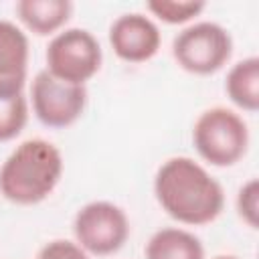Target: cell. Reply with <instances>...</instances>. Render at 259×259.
Masks as SVG:
<instances>
[{"instance_id":"cell-1","label":"cell","mask_w":259,"mask_h":259,"mask_svg":"<svg viewBox=\"0 0 259 259\" xmlns=\"http://www.w3.org/2000/svg\"><path fill=\"white\" fill-rule=\"evenodd\" d=\"M154 196L170 219L186 227L210 225L225 208L221 182L188 156H172L158 166Z\"/></svg>"},{"instance_id":"cell-2","label":"cell","mask_w":259,"mask_h":259,"mask_svg":"<svg viewBox=\"0 0 259 259\" xmlns=\"http://www.w3.org/2000/svg\"><path fill=\"white\" fill-rule=\"evenodd\" d=\"M63 170V154L53 142L45 138L24 140L0 166V194L12 204H38L53 194Z\"/></svg>"},{"instance_id":"cell-3","label":"cell","mask_w":259,"mask_h":259,"mask_svg":"<svg viewBox=\"0 0 259 259\" xmlns=\"http://www.w3.org/2000/svg\"><path fill=\"white\" fill-rule=\"evenodd\" d=\"M196 154L210 166H235L249 150V125L231 107L214 105L204 109L192 125Z\"/></svg>"},{"instance_id":"cell-4","label":"cell","mask_w":259,"mask_h":259,"mask_svg":"<svg viewBox=\"0 0 259 259\" xmlns=\"http://www.w3.org/2000/svg\"><path fill=\"white\" fill-rule=\"evenodd\" d=\"M233 55L231 32L210 20L184 26L172 40V57L176 65L190 75H212L221 71Z\"/></svg>"},{"instance_id":"cell-5","label":"cell","mask_w":259,"mask_h":259,"mask_svg":"<svg viewBox=\"0 0 259 259\" xmlns=\"http://www.w3.org/2000/svg\"><path fill=\"white\" fill-rule=\"evenodd\" d=\"M47 71L73 85H85L91 81L103 63V51L93 32L87 28L71 26L57 32L45 53Z\"/></svg>"},{"instance_id":"cell-6","label":"cell","mask_w":259,"mask_h":259,"mask_svg":"<svg viewBox=\"0 0 259 259\" xmlns=\"http://www.w3.org/2000/svg\"><path fill=\"white\" fill-rule=\"evenodd\" d=\"M130 231L125 210L109 200H91L83 204L73 219L75 243L95 257L117 253L130 239Z\"/></svg>"},{"instance_id":"cell-7","label":"cell","mask_w":259,"mask_h":259,"mask_svg":"<svg viewBox=\"0 0 259 259\" xmlns=\"http://www.w3.org/2000/svg\"><path fill=\"white\" fill-rule=\"evenodd\" d=\"M30 105L42 125L63 130L83 115L87 107V89L85 85L65 83L42 69L30 83Z\"/></svg>"},{"instance_id":"cell-8","label":"cell","mask_w":259,"mask_h":259,"mask_svg":"<svg viewBox=\"0 0 259 259\" xmlns=\"http://www.w3.org/2000/svg\"><path fill=\"white\" fill-rule=\"evenodd\" d=\"M109 45L125 63H146L154 59L162 45L158 24L142 12H125L109 26Z\"/></svg>"},{"instance_id":"cell-9","label":"cell","mask_w":259,"mask_h":259,"mask_svg":"<svg viewBox=\"0 0 259 259\" xmlns=\"http://www.w3.org/2000/svg\"><path fill=\"white\" fill-rule=\"evenodd\" d=\"M30 45L26 32L0 18V95L22 93L28 73Z\"/></svg>"},{"instance_id":"cell-10","label":"cell","mask_w":259,"mask_h":259,"mask_svg":"<svg viewBox=\"0 0 259 259\" xmlns=\"http://www.w3.org/2000/svg\"><path fill=\"white\" fill-rule=\"evenodd\" d=\"M20 24L36 34L49 36L65 28L73 14V2L69 0H20L14 6Z\"/></svg>"},{"instance_id":"cell-11","label":"cell","mask_w":259,"mask_h":259,"mask_svg":"<svg viewBox=\"0 0 259 259\" xmlns=\"http://www.w3.org/2000/svg\"><path fill=\"white\" fill-rule=\"evenodd\" d=\"M146 259H204L202 241L188 229L162 227L144 247Z\"/></svg>"},{"instance_id":"cell-12","label":"cell","mask_w":259,"mask_h":259,"mask_svg":"<svg viewBox=\"0 0 259 259\" xmlns=\"http://www.w3.org/2000/svg\"><path fill=\"white\" fill-rule=\"evenodd\" d=\"M225 93L233 105L247 113L259 109V59L245 57L237 61L225 79Z\"/></svg>"},{"instance_id":"cell-13","label":"cell","mask_w":259,"mask_h":259,"mask_svg":"<svg viewBox=\"0 0 259 259\" xmlns=\"http://www.w3.org/2000/svg\"><path fill=\"white\" fill-rule=\"evenodd\" d=\"M28 121V99L22 93L0 95V142H10L22 134Z\"/></svg>"},{"instance_id":"cell-14","label":"cell","mask_w":259,"mask_h":259,"mask_svg":"<svg viewBox=\"0 0 259 259\" xmlns=\"http://www.w3.org/2000/svg\"><path fill=\"white\" fill-rule=\"evenodd\" d=\"M148 12L166 24H188L204 8L206 2L200 0H152L146 4Z\"/></svg>"},{"instance_id":"cell-15","label":"cell","mask_w":259,"mask_h":259,"mask_svg":"<svg viewBox=\"0 0 259 259\" xmlns=\"http://www.w3.org/2000/svg\"><path fill=\"white\" fill-rule=\"evenodd\" d=\"M235 204H237V212L241 221L247 227L257 229L259 225V182L257 178H249L245 184L239 186Z\"/></svg>"},{"instance_id":"cell-16","label":"cell","mask_w":259,"mask_h":259,"mask_svg":"<svg viewBox=\"0 0 259 259\" xmlns=\"http://www.w3.org/2000/svg\"><path fill=\"white\" fill-rule=\"evenodd\" d=\"M36 259H89V253H85L75 241L53 239L38 251Z\"/></svg>"},{"instance_id":"cell-17","label":"cell","mask_w":259,"mask_h":259,"mask_svg":"<svg viewBox=\"0 0 259 259\" xmlns=\"http://www.w3.org/2000/svg\"><path fill=\"white\" fill-rule=\"evenodd\" d=\"M210 259H239V257H235V255H214Z\"/></svg>"}]
</instances>
